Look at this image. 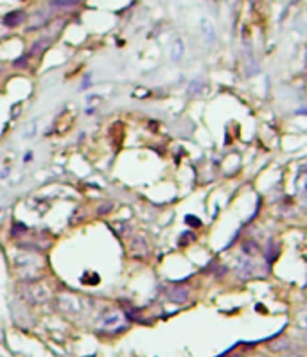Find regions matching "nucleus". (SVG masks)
Instances as JSON below:
<instances>
[{"label":"nucleus","mask_w":307,"mask_h":357,"mask_svg":"<svg viewBox=\"0 0 307 357\" xmlns=\"http://www.w3.org/2000/svg\"><path fill=\"white\" fill-rule=\"evenodd\" d=\"M15 20H18V22H20V20H22V13L15 11V13H11V15H8L4 18V24H6V26H16Z\"/></svg>","instance_id":"obj_3"},{"label":"nucleus","mask_w":307,"mask_h":357,"mask_svg":"<svg viewBox=\"0 0 307 357\" xmlns=\"http://www.w3.org/2000/svg\"><path fill=\"white\" fill-rule=\"evenodd\" d=\"M77 0H52V6H54V8H65V6H74L76 4Z\"/></svg>","instance_id":"obj_4"},{"label":"nucleus","mask_w":307,"mask_h":357,"mask_svg":"<svg viewBox=\"0 0 307 357\" xmlns=\"http://www.w3.org/2000/svg\"><path fill=\"white\" fill-rule=\"evenodd\" d=\"M119 323H122V316L119 313H114L112 318H106V320H104V327L106 328H117Z\"/></svg>","instance_id":"obj_2"},{"label":"nucleus","mask_w":307,"mask_h":357,"mask_svg":"<svg viewBox=\"0 0 307 357\" xmlns=\"http://www.w3.org/2000/svg\"><path fill=\"white\" fill-rule=\"evenodd\" d=\"M201 29H203L205 40H207V38H209L210 41L214 40V36H216V31H214V26H212V22H210V20H207V18L201 20Z\"/></svg>","instance_id":"obj_1"}]
</instances>
